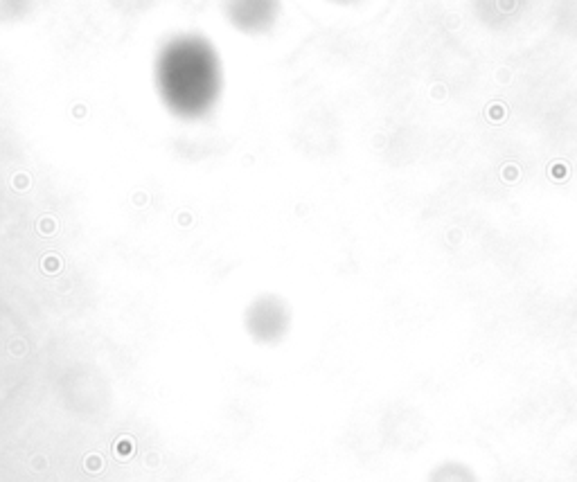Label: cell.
<instances>
[{"instance_id": "6da1fadb", "label": "cell", "mask_w": 577, "mask_h": 482, "mask_svg": "<svg viewBox=\"0 0 577 482\" xmlns=\"http://www.w3.org/2000/svg\"><path fill=\"white\" fill-rule=\"evenodd\" d=\"M221 64L210 41L178 36L162 48L156 64V84L162 101L181 117H203L221 95Z\"/></svg>"}, {"instance_id": "7a4b0ae2", "label": "cell", "mask_w": 577, "mask_h": 482, "mask_svg": "<svg viewBox=\"0 0 577 482\" xmlns=\"http://www.w3.org/2000/svg\"><path fill=\"white\" fill-rule=\"evenodd\" d=\"M230 18L239 30H266L278 14V0H230Z\"/></svg>"}]
</instances>
